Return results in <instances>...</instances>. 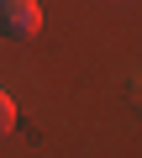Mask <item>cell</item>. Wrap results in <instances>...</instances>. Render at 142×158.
<instances>
[{
  "label": "cell",
  "mask_w": 142,
  "mask_h": 158,
  "mask_svg": "<svg viewBox=\"0 0 142 158\" xmlns=\"http://www.w3.org/2000/svg\"><path fill=\"white\" fill-rule=\"evenodd\" d=\"M37 32H42V6L37 0H0V37L32 42Z\"/></svg>",
  "instance_id": "6da1fadb"
},
{
  "label": "cell",
  "mask_w": 142,
  "mask_h": 158,
  "mask_svg": "<svg viewBox=\"0 0 142 158\" xmlns=\"http://www.w3.org/2000/svg\"><path fill=\"white\" fill-rule=\"evenodd\" d=\"M11 127H16V100L0 90V132H11Z\"/></svg>",
  "instance_id": "7a4b0ae2"
}]
</instances>
